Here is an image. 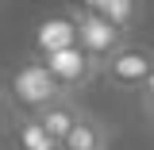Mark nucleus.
<instances>
[{
    "mask_svg": "<svg viewBox=\"0 0 154 150\" xmlns=\"http://www.w3.org/2000/svg\"><path fill=\"white\" fill-rule=\"evenodd\" d=\"M62 96H66V89L58 85V77L50 73V66L42 58L23 62L12 73V81H8V100L19 104V115H38V112H46L54 100H62Z\"/></svg>",
    "mask_w": 154,
    "mask_h": 150,
    "instance_id": "nucleus-1",
    "label": "nucleus"
},
{
    "mask_svg": "<svg viewBox=\"0 0 154 150\" xmlns=\"http://www.w3.org/2000/svg\"><path fill=\"white\" fill-rule=\"evenodd\" d=\"M69 16H73V23H77V46H81V50L100 66V73H104V66H108L119 50H127V46H131V42H127V31H123V27H116L112 19H104L100 12L73 8Z\"/></svg>",
    "mask_w": 154,
    "mask_h": 150,
    "instance_id": "nucleus-2",
    "label": "nucleus"
},
{
    "mask_svg": "<svg viewBox=\"0 0 154 150\" xmlns=\"http://www.w3.org/2000/svg\"><path fill=\"white\" fill-rule=\"evenodd\" d=\"M154 73V54L143 50V46H127L104 66V77L108 85L119 89V93H146V81Z\"/></svg>",
    "mask_w": 154,
    "mask_h": 150,
    "instance_id": "nucleus-3",
    "label": "nucleus"
},
{
    "mask_svg": "<svg viewBox=\"0 0 154 150\" xmlns=\"http://www.w3.org/2000/svg\"><path fill=\"white\" fill-rule=\"evenodd\" d=\"M42 62L50 66V73L58 77V85H62L66 93H73V96L81 93L96 73H100V66H96L81 46H73V50H58V54H46Z\"/></svg>",
    "mask_w": 154,
    "mask_h": 150,
    "instance_id": "nucleus-4",
    "label": "nucleus"
},
{
    "mask_svg": "<svg viewBox=\"0 0 154 150\" xmlns=\"http://www.w3.org/2000/svg\"><path fill=\"white\" fill-rule=\"evenodd\" d=\"M81 115H85V108L77 104V96H73V93H66L62 100H54L46 112H38L35 119L46 127V135H50L54 142H66V139L73 135V127L81 123Z\"/></svg>",
    "mask_w": 154,
    "mask_h": 150,
    "instance_id": "nucleus-5",
    "label": "nucleus"
},
{
    "mask_svg": "<svg viewBox=\"0 0 154 150\" xmlns=\"http://www.w3.org/2000/svg\"><path fill=\"white\" fill-rule=\"evenodd\" d=\"M35 42H38V50H42V58L58 54V50H73L77 46V23H73V16L69 19H46V23L38 27Z\"/></svg>",
    "mask_w": 154,
    "mask_h": 150,
    "instance_id": "nucleus-6",
    "label": "nucleus"
},
{
    "mask_svg": "<svg viewBox=\"0 0 154 150\" xmlns=\"http://www.w3.org/2000/svg\"><path fill=\"white\" fill-rule=\"evenodd\" d=\"M108 127H104V119H96L93 112L81 115V123L73 127V135L66 139V150H108Z\"/></svg>",
    "mask_w": 154,
    "mask_h": 150,
    "instance_id": "nucleus-7",
    "label": "nucleus"
},
{
    "mask_svg": "<svg viewBox=\"0 0 154 150\" xmlns=\"http://www.w3.org/2000/svg\"><path fill=\"white\" fill-rule=\"evenodd\" d=\"M16 146L19 150H50L54 139L46 135V127L38 123L35 115H19V127H16Z\"/></svg>",
    "mask_w": 154,
    "mask_h": 150,
    "instance_id": "nucleus-8",
    "label": "nucleus"
},
{
    "mask_svg": "<svg viewBox=\"0 0 154 150\" xmlns=\"http://www.w3.org/2000/svg\"><path fill=\"white\" fill-rule=\"evenodd\" d=\"M96 12H100L104 19H112L116 27H123V31H127V27L135 23V16H139V0H104Z\"/></svg>",
    "mask_w": 154,
    "mask_h": 150,
    "instance_id": "nucleus-9",
    "label": "nucleus"
},
{
    "mask_svg": "<svg viewBox=\"0 0 154 150\" xmlns=\"http://www.w3.org/2000/svg\"><path fill=\"white\" fill-rule=\"evenodd\" d=\"M143 115H146V123L154 127V100H143Z\"/></svg>",
    "mask_w": 154,
    "mask_h": 150,
    "instance_id": "nucleus-10",
    "label": "nucleus"
},
{
    "mask_svg": "<svg viewBox=\"0 0 154 150\" xmlns=\"http://www.w3.org/2000/svg\"><path fill=\"white\" fill-rule=\"evenodd\" d=\"M143 100H154V73H150V81H146V93H143Z\"/></svg>",
    "mask_w": 154,
    "mask_h": 150,
    "instance_id": "nucleus-11",
    "label": "nucleus"
},
{
    "mask_svg": "<svg viewBox=\"0 0 154 150\" xmlns=\"http://www.w3.org/2000/svg\"><path fill=\"white\" fill-rule=\"evenodd\" d=\"M81 4H85V8H89V12H96V8H100V4H104V0H81Z\"/></svg>",
    "mask_w": 154,
    "mask_h": 150,
    "instance_id": "nucleus-12",
    "label": "nucleus"
}]
</instances>
